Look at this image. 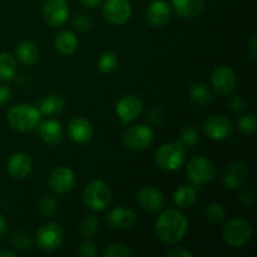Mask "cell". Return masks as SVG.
<instances>
[{"mask_svg":"<svg viewBox=\"0 0 257 257\" xmlns=\"http://www.w3.org/2000/svg\"><path fill=\"white\" fill-rule=\"evenodd\" d=\"M238 130L248 136H253L257 131V120L253 114H245L238 119Z\"/></svg>","mask_w":257,"mask_h":257,"instance_id":"obj_33","label":"cell"},{"mask_svg":"<svg viewBox=\"0 0 257 257\" xmlns=\"http://www.w3.org/2000/svg\"><path fill=\"white\" fill-rule=\"evenodd\" d=\"M203 132L212 141H222L232 133V123L223 115H210L202 124Z\"/></svg>","mask_w":257,"mask_h":257,"instance_id":"obj_11","label":"cell"},{"mask_svg":"<svg viewBox=\"0 0 257 257\" xmlns=\"http://www.w3.org/2000/svg\"><path fill=\"white\" fill-rule=\"evenodd\" d=\"M72 25L77 32L85 33L90 29V27H92V22H90V19L87 15L78 14L72 19Z\"/></svg>","mask_w":257,"mask_h":257,"instance_id":"obj_37","label":"cell"},{"mask_svg":"<svg viewBox=\"0 0 257 257\" xmlns=\"http://www.w3.org/2000/svg\"><path fill=\"white\" fill-rule=\"evenodd\" d=\"M102 2L103 0H80V3H82L83 7L89 8V9H93V8L98 7V5H99Z\"/></svg>","mask_w":257,"mask_h":257,"instance_id":"obj_46","label":"cell"},{"mask_svg":"<svg viewBox=\"0 0 257 257\" xmlns=\"http://www.w3.org/2000/svg\"><path fill=\"white\" fill-rule=\"evenodd\" d=\"M176 13L183 19L196 18L203 9V0H172Z\"/></svg>","mask_w":257,"mask_h":257,"instance_id":"obj_22","label":"cell"},{"mask_svg":"<svg viewBox=\"0 0 257 257\" xmlns=\"http://www.w3.org/2000/svg\"><path fill=\"white\" fill-rule=\"evenodd\" d=\"M8 122L10 127L18 132H32L39 125L40 112L32 104L27 103L17 104L10 108L8 113Z\"/></svg>","mask_w":257,"mask_h":257,"instance_id":"obj_2","label":"cell"},{"mask_svg":"<svg viewBox=\"0 0 257 257\" xmlns=\"http://www.w3.org/2000/svg\"><path fill=\"white\" fill-rule=\"evenodd\" d=\"M190 97L193 103H196L197 105H201V107L210 105L213 98L210 88L207 85L202 84V83H195V84L191 85Z\"/></svg>","mask_w":257,"mask_h":257,"instance_id":"obj_26","label":"cell"},{"mask_svg":"<svg viewBox=\"0 0 257 257\" xmlns=\"http://www.w3.org/2000/svg\"><path fill=\"white\" fill-rule=\"evenodd\" d=\"M155 140L153 130L147 124H135L123 135V142L130 150L143 151L150 147Z\"/></svg>","mask_w":257,"mask_h":257,"instance_id":"obj_6","label":"cell"},{"mask_svg":"<svg viewBox=\"0 0 257 257\" xmlns=\"http://www.w3.org/2000/svg\"><path fill=\"white\" fill-rule=\"evenodd\" d=\"M104 18L114 25H122L132 15V8L128 0H107L103 7Z\"/></svg>","mask_w":257,"mask_h":257,"instance_id":"obj_12","label":"cell"},{"mask_svg":"<svg viewBox=\"0 0 257 257\" xmlns=\"http://www.w3.org/2000/svg\"><path fill=\"white\" fill-rule=\"evenodd\" d=\"M35 240L40 250L48 251V252L58 250L63 242L62 227L54 222L45 223L37 231Z\"/></svg>","mask_w":257,"mask_h":257,"instance_id":"obj_8","label":"cell"},{"mask_svg":"<svg viewBox=\"0 0 257 257\" xmlns=\"http://www.w3.org/2000/svg\"><path fill=\"white\" fill-rule=\"evenodd\" d=\"M212 87L218 94L226 95L230 94L236 87V74L230 67L221 65L216 68L211 77Z\"/></svg>","mask_w":257,"mask_h":257,"instance_id":"obj_14","label":"cell"},{"mask_svg":"<svg viewBox=\"0 0 257 257\" xmlns=\"http://www.w3.org/2000/svg\"><path fill=\"white\" fill-rule=\"evenodd\" d=\"M143 102L136 94H128L120 98L115 107L118 118L122 124H128L142 113Z\"/></svg>","mask_w":257,"mask_h":257,"instance_id":"obj_10","label":"cell"},{"mask_svg":"<svg viewBox=\"0 0 257 257\" xmlns=\"http://www.w3.org/2000/svg\"><path fill=\"white\" fill-rule=\"evenodd\" d=\"M205 217L212 223H221L226 217V211L220 203H210L205 208Z\"/></svg>","mask_w":257,"mask_h":257,"instance_id":"obj_31","label":"cell"},{"mask_svg":"<svg viewBox=\"0 0 257 257\" xmlns=\"http://www.w3.org/2000/svg\"><path fill=\"white\" fill-rule=\"evenodd\" d=\"M12 99V90L7 85H0V107L7 104Z\"/></svg>","mask_w":257,"mask_h":257,"instance_id":"obj_40","label":"cell"},{"mask_svg":"<svg viewBox=\"0 0 257 257\" xmlns=\"http://www.w3.org/2000/svg\"><path fill=\"white\" fill-rule=\"evenodd\" d=\"M15 53H17V58L19 59V62L24 65H28V67L34 65L39 59L38 47L30 40H23L22 43H19L17 49H15Z\"/></svg>","mask_w":257,"mask_h":257,"instance_id":"obj_23","label":"cell"},{"mask_svg":"<svg viewBox=\"0 0 257 257\" xmlns=\"http://www.w3.org/2000/svg\"><path fill=\"white\" fill-rule=\"evenodd\" d=\"M15 73H17V62L14 57H12L9 53H0V80L9 82L15 77Z\"/></svg>","mask_w":257,"mask_h":257,"instance_id":"obj_28","label":"cell"},{"mask_svg":"<svg viewBox=\"0 0 257 257\" xmlns=\"http://www.w3.org/2000/svg\"><path fill=\"white\" fill-rule=\"evenodd\" d=\"M247 49H248V53H250L251 58H252V59H256V57H257V35H256V33L255 34L251 35L250 40H248Z\"/></svg>","mask_w":257,"mask_h":257,"instance_id":"obj_43","label":"cell"},{"mask_svg":"<svg viewBox=\"0 0 257 257\" xmlns=\"http://www.w3.org/2000/svg\"><path fill=\"white\" fill-rule=\"evenodd\" d=\"M158 167L165 171H177L186 161V150L180 142H171L161 146L155 156Z\"/></svg>","mask_w":257,"mask_h":257,"instance_id":"obj_5","label":"cell"},{"mask_svg":"<svg viewBox=\"0 0 257 257\" xmlns=\"http://www.w3.org/2000/svg\"><path fill=\"white\" fill-rule=\"evenodd\" d=\"M200 140V136H198L197 128L193 124H186L183 127L182 132H181L180 137V143L183 147H192Z\"/></svg>","mask_w":257,"mask_h":257,"instance_id":"obj_32","label":"cell"},{"mask_svg":"<svg viewBox=\"0 0 257 257\" xmlns=\"http://www.w3.org/2000/svg\"><path fill=\"white\" fill-rule=\"evenodd\" d=\"M138 203L148 212H158L165 206V197L156 187H143L138 192Z\"/></svg>","mask_w":257,"mask_h":257,"instance_id":"obj_19","label":"cell"},{"mask_svg":"<svg viewBox=\"0 0 257 257\" xmlns=\"http://www.w3.org/2000/svg\"><path fill=\"white\" fill-rule=\"evenodd\" d=\"M187 176L195 183L211 182L216 177V166L208 158L197 156L188 161Z\"/></svg>","mask_w":257,"mask_h":257,"instance_id":"obj_7","label":"cell"},{"mask_svg":"<svg viewBox=\"0 0 257 257\" xmlns=\"http://www.w3.org/2000/svg\"><path fill=\"white\" fill-rule=\"evenodd\" d=\"M248 177V168L243 162H232L223 173V183L230 190H237L242 187Z\"/></svg>","mask_w":257,"mask_h":257,"instance_id":"obj_17","label":"cell"},{"mask_svg":"<svg viewBox=\"0 0 257 257\" xmlns=\"http://www.w3.org/2000/svg\"><path fill=\"white\" fill-rule=\"evenodd\" d=\"M107 222L113 230H130L137 222V216L130 208L117 206L108 212Z\"/></svg>","mask_w":257,"mask_h":257,"instance_id":"obj_15","label":"cell"},{"mask_svg":"<svg viewBox=\"0 0 257 257\" xmlns=\"http://www.w3.org/2000/svg\"><path fill=\"white\" fill-rule=\"evenodd\" d=\"M32 168L33 161L28 153H14L8 161V173L10 175V177L15 178V180H23L27 177L32 172Z\"/></svg>","mask_w":257,"mask_h":257,"instance_id":"obj_18","label":"cell"},{"mask_svg":"<svg viewBox=\"0 0 257 257\" xmlns=\"http://www.w3.org/2000/svg\"><path fill=\"white\" fill-rule=\"evenodd\" d=\"M54 45L58 52L64 55H70L78 49V38L69 30H63L55 37Z\"/></svg>","mask_w":257,"mask_h":257,"instance_id":"obj_25","label":"cell"},{"mask_svg":"<svg viewBox=\"0 0 257 257\" xmlns=\"http://www.w3.org/2000/svg\"><path fill=\"white\" fill-rule=\"evenodd\" d=\"M84 205L92 211H103L110 205L112 192L108 185L103 181H90L83 192Z\"/></svg>","mask_w":257,"mask_h":257,"instance_id":"obj_4","label":"cell"},{"mask_svg":"<svg viewBox=\"0 0 257 257\" xmlns=\"http://www.w3.org/2000/svg\"><path fill=\"white\" fill-rule=\"evenodd\" d=\"M12 245H13V247L17 248V250L25 251V250H28V248L32 247L33 241H32V237H30L28 233L17 232L13 235Z\"/></svg>","mask_w":257,"mask_h":257,"instance_id":"obj_35","label":"cell"},{"mask_svg":"<svg viewBox=\"0 0 257 257\" xmlns=\"http://www.w3.org/2000/svg\"><path fill=\"white\" fill-rule=\"evenodd\" d=\"M163 117H165V114H163L162 109H160V108H155V109H152L150 112V117H148V119H150V122L152 123L153 125H158L161 122H162Z\"/></svg>","mask_w":257,"mask_h":257,"instance_id":"obj_39","label":"cell"},{"mask_svg":"<svg viewBox=\"0 0 257 257\" xmlns=\"http://www.w3.org/2000/svg\"><path fill=\"white\" fill-rule=\"evenodd\" d=\"M48 185L50 190L55 193H67L74 187L75 175L70 168L68 167H57L52 171Z\"/></svg>","mask_w":257,"mask_h":257,"instance_id":"obj_13","label":"cell"},{"mask_svg":"<svg viewBox=\"0 0 257 257\" xmlns=\"http://www.w3.org/2000/svg\"><path fill=\"white\" fill-rule=\"evenodd\" d=\"M43 17L50 27H62L69 18V5L65 0H47L43 5Z\"/></svg>","mask_w":257,"mask_h":257,"instance_id":"obj_9","label":"cell"},{"mask_svg":"<svg viewBox=\"0 0 257 257\" xmlns=\"http://www.w3.org/2000/svg\"><path fill=\"white\" fill-rule=\"evenodd\" d=\"M58 201L54 196H44L39 202L40 212L44 215H52L57 211Z\"/></svg>","mask_w":257,"mask_h":257,"instance_id":"obj_36","label":"cell"},{"mask_svg":"<svg viewBox=\"0 0 257 257\" xmlns=\"http://www.w3.org/2000/svg\"><path fill=\"white\" fill-rule=\"evenodd\" d=\"M188 231V221L182 212L170 208L160 215L155 223V232L162 242L175 245L185 238Z\"/></svg>","mask_w":257,"mask_h":257,"instance_id":"obj_1","label":"cell"},{"mask_svg":"<svg viewBox=\"0 0 257 257\" xmlns=\"http://www.w3.org/2000/svg\"><path fill=\"white\" fill-rule=\"evenodd\" d=\"M118 67V57L113 52H104L98 58V69L104 74L114 72Z\"/></svg>","mask_w":257,"mask_h":257,"instance_id":"obj_29","label":"cell"},{"mask_svg":"<svg viewBox=\"0 0 257 257\" xmlns=\"http://www.w3.org/2000/svg\"><path fill=\"white\" fill-rule=\"evenodd\" d=\"M68 133L73 142L78 145H85L92 141L94 130H93L92 123L84 117H74L69 120Z\"/></svg>","mask_w":257,"mask_h":257,"instance_id":"obj_16","label":"cell"},{"mask_svg":"<svg viewBox=\"0 0 257 257\" xmlns=\"http://www.w3.org/2000/svg\"><path fill=\"white\" fill-rule=\"evenodd\" d=\"M38 130H39L40 138L49 146L59 145L64 137V130L62 124L55 119H48L42 124L39 123Z\"/></svg>","mask_w":257,"mask_h":257,"instance_id":"obj_21","label":"cell"},{"mask_svg":"<svg viewBox=\"0 0 257 257\" xmlns=\"http://www.w3.org/2000/svg\"><path fill=\"white\" fill-rule=\"evenodd\" d=\"M0 257H15V253L12 252V251L3 250L0 251Z\"/></svg>","mask_w":257,"mask_h":257,"instance_id":"obj_47","label":"cell"},{"mask_svg":"<svg viewBox=\"0 0 257 257\" xmlns=\"http://www.w3.org/2000/svg\"><path fill=\"white\" fill-rule=\"evenodd\" d=\"M79 252L80 255L84 257H94L97 256L98 250H97V246H95L94 243L90 242V241H84V242L80 243Z\"/></svg>","mask_w":257,"mask_h":257,"instance_id":"obj_38","label":"cell"},{"mask_svg":"<svg viewBox=\"0 0 257 257\" xmlns=\"http://www.w3.org/2000/svg\"><path fill=\"white\" fill-rule=\"evenodd\" d=\"M230 107L233 112H240V110H242L245 108V102H243L242 97L237 95V97L232 98L230 102Z\"/></svg>","mask_w":257,"mask_h":257,"instance_id":"obj_41","label":"cell"},{"mask_svg":"<svg viewBox=\"0 0 257 257\" xmlns=\"http://www.w3.org/2000/svg\"><path fill=\"white\" fill-rule=\"evenodd\" d=\"M133 255V251L128 246L122 243H113L108 246L103 252L104 257H130Z\"/></svg>","mask_w":257,"mask_h":257,"instance_id":"obj_34","label":"cell"},{"mask_svg":"<svg viewBox=\"0 0 257 257\" xmlns=\"http://www.w3.org/2000/svg\"><path fill=\"white\" fill-rule=\"evenodd\" d=\"M65 108V99L60 94H49L43 98L39 103L40 114L57 115L62 113Z\"/></svg>","mask_w":257,"mask_h":257,"instance_id":"obj_24","label":"cell"},{"mask_svg":"<svg viewBox=\"0 0 257 257\" xmlns=\"http://www.w3.org/2000/svg\"><path fill=\"white\" fill-rule=\"evenodd\" d=\"M223 241L232 248H241L250 242L252 237V226L245 218H233L222 230Z\"/></svg>","mask_w":257,"mask_h":257,"instance_id":"obj_3","label":"cell"},{"mask_svg":"<svg viewBox=\"0 0 257 257\" xmlns=\"http://www.w3.org/2000/svg\"><path fill=\"white\" fill-rule=\"evenodd\" d=\"M168 257H193V253L188 252L185 248H172L166 253Z\"/></svg>","mask_w":257,"mask_h":257,"instance_id":"obj_42","label":"cell"},{"mask_svg":"<svg viewBox=\"0 0 257 257\" xmlns=\"http://www.w3.org/2000/svg\"><path fill=\"white\" fill-rule=\"evenodd\" d=\"M240 201L243 203V205L246 206H250L251 203L255 202V196L252 195L251 192H246V193H242V195L240 196Z\"/></svg>","mask_w":257,"mask_h":257,"instance_id":"obj_44","label":"cell"},{"mask_svg":"<svg viewBox=\"0 0 257 257\" xmlns=\"http://www.w3.org/2000/svg\"><path fill=\"white\" fill-rule=\"evenodd\" d=\"M79 230L85 237H93L99 230V221L93 215L84 216L79 223Z\"/></svg>","mask_w":257,"mask_h":257,"instance_id":"obj_30","label":"cell"},{"mask_svg":"<svg viewBox=\"0 0 257 257\" xmlns=\"http://www.w3.org/2000/svg\"><path fill=\"white\" fill-rule=\"evenodd\" d=\"M197 200V193L192 187L182 186L178 190H176L173 195V202L176 206L181 208H190Z\"/></svg>","mask_w":257,"mask_h":257,"instance_id":"obj_27","label":"cell"},{"mask_svg":"<svg viewBox=\"0 0 257 257\" xmlns=\"http://www.w3.org/2000/svg\"><path fill=\"white\" fill-rule=\"evenodd\" d=\"M8 233V222L3 216H0V238H4Z\"/></svg>","mask_w":257,"mask_h":257,"instance_id":"obj_45","label":"cell"},{"mask_svg":"<svg viewBox=\"0 0 257 257\" xmlns=\"http://www.w3.org/2000/svg\"><path fill=\"white\" fill-rule=\"evenodd\" d=\"M146 18L153 28H161L167 24L171 19V8L165 0H156L146 12Z\"/></svg>","mask_w":257,"mask_h":257,"instance_id":"obj_20","label":"cell"}]
</instances>
